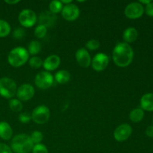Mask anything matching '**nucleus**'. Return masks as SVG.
Segmentation results:
<instances>
[{
    "mask_svg": "<svg viewBox=\"0 0 153 153\" xmlns=\"http://www.w3.org/2000/svg\"><path fill=\"white\" fill-rule=\"evenodd\" d=\"M112 58L114 64L119 67H126L132 62L134 51L129 44L119 43L114 48Z\"/></svg>",
    "mask_w": 153,
    "mask_h": 153,
    "instance_id": "1",
    "label": "nucleus"
},
{
    "mask_svg": "<svg viewBox=\"0 0 153 153\" xmlns=\"http://www.w3.org/2000/svg\"><path fill=\"white\" fill-rule=\"evenodd\" d=\"M34 146L32 140L28 134H19L12 138L10 149L15 153H29Z\"/></svg>",
    "mask_w": 153,
    "mask_h": 153,
    "instance_id": "2",
    "label": "nucleus"
},
{
    "mask_svg": "<svg viewBox=\"0 0 153 153\" xmlns=\"http://www.w3.org/2000/svg\"><path fill=\"white\" fill-rule=\"evenodd\" d=\"M29 59V54L25 48L22 46L13 48L7 55L8 64L13 67H20L27 63Z\"/></svg>",
    "mask_w": 153,
    "mask_h": 153,
    "instance_id": "3",
    "label": "nucleus"
},
{
    "mask_svg": "<svg viewBox=\"0 0 153 153\" xmlns=\"http://www.w3.org/2000/svg\"><path fill=\"white\" fill-rule=\"evenodd\" d=\"M17 86L13 79L8 77L0 79V96L5 99L11 100L16 94Z\"/></svg>",
    "mask_w": 153,
    "mask_h": 153,
    "instance_id": "4",
    "label": "nucleus"
},
{
    "mask_svg": "<svg viewBox=\"0 0 153 153\" xmlns=\"http://www.w3.org/2000/svg\"><path fill=\"white\" fill-rule=\"evenodd\" d=\"M31 120L37 124L43 125L46 123L50 118V110L46 105H38L32 111Z\"/></svg>",
    "mask_w": 153,
    "mask_h": 153,
    "instance_id": "5",
    "label": "nucleus"
},
{
    "mask_svg": "<svg viewBox=\"0 0 153 153\" xmlns=\"http://www.w3.org/2000/svg\"><path fill=\"white\" fill-rule=\"evenodd\" d=\"M54 80V76L49 72L41 71L36 75L34 83L39 89L46 90L52 86Z\"/></svg>",
    "mask_w": 153,
    "mask_h": 153,
    "instance_id": "6",
    "label": "nucleus"
},
{
    "mask_svg": "<svg viewBox=\"0 0 153 153\" xmlns=\"http://www.w3.org/2000/svg\"><path fill=\"white\" fill-rule=\"evenodd\" d=\"M18 19L22 27L31 28L37 22V17L34 10L31 9H24L19 13Z\"/></svg>",
    "mask_w": 153,
    "mask_h": 153,
    "instance_id": "7",
    "label": "nucleus"
},
{
    "mask_svg": "<svg viewBox=\"0 0 153 153\" xmlns=\"http://www.w3.org/2000/svg\"><path fill=\"white\" fill-rule=\"evenodd\" d=\"M144 13V7L143 4L139 2H131L127 4L124 13L128 19H135L140 18Z\"/></svg>",
    "mask_w": 153,
    "mask_h": 153,
    "instance_id": "8",
    "label": "nucleus"
},
{
    "mask_svg": "<svg viewBox=\"0 0 153 153\" xmlns=\"http://www.w3.org/2000/svg\"><path fill=\"white\" fill-rule=\"evenodd\" d=\"M108 64L109 57L102 52L97 53L91 61V67L97 72H102L105 70Z\"/></svg>",
    "mask_w": 153,
    "mask_h": 153,
    "instance_id": "9",
    "label": "nucleus"
},
{
    "mask_svg": "<svg viewBox=\"0 0 153 153\" xmlns=\"http://www.w3.org/2000/svg\"><path fill=\"white\" fill-rule=\"evenodd\" d=\"M132 133V128L128 123H123L118 126L114 131V137L118 142H123L128 139Z\"/></svg>",
    "mask_w": 153,
    "mask_h": 153,
    "instance_id": "10",
    "label": "nucleus"
},
{
    "mask_svg": "<svg viewBox=\"0 0 153 153\" xmlns=\"http://www.w3.org/2000/svg\"><path fill=\"white\" fill-rule=\"evenodd\" d=\"M34 94H35V90L34 87L30 84L27 83L20 85L17 88V91H16L18 100H20L21 102L28 101L33 98Z\"/></svg>",
    "mask_w": 153,
    "mask_h": 153,
    "instance_id": "11",
    "label": "nucleus"
},
{
    "mask_svg": "<svg viewBox=\"0 0 153 153\" xmlns=\"http://www.w3.org/2000/svg\"><path fill=\"white\" fill-rule=\"evenodd\" d=\"M61 15L64 19L72 22L76 20L79 18L80 15V10L77 5L71 3L63 7Z\"/></svg>",
    "mask_w": 153,
    "mask_h": 153,
    "instance_id": "12",
    "label": "nucleus"
},
{
    "mask_svg": "<svg viewBox=\"0 0 153 153\" xmlns=\"http://www.w3.org/2000/svg\"><path fill=\"white\" fill-rule=\"evenodd\" d=\"M76 59L80 67L88 68L91 65V57L85 48H81L76 52Z\"/></svg>",
    "mask_w": 153,
    "mask_h": 153,
    "instance_id": "13",
    "label": "nucleus"
},
{
    "mask_svg": "<svg viewBox=\"0 0 153 153\" xmlns=\"http://www.w3.org/2000/svg\"><path fill=\"white\" fill-rule=\"evenodd\" d=\"M57 22V16L51 13L49 10L43 11L38 17L39 25H44L46 28H50L55 25Z\"/></svg>",
    "mask_w": 153,
    "mask_h": 153,
    "instance_id": "14",
    "label": "nucleus"
},
{
    "mask_svg": "<svg viewBox=\"0 0 153 153\" xmlns=\"http://www.w3.org/2000/svg\"><path fill=\"white\" fill-rule=\"evenodd\" d=\"M61 64V58L57 55H51L43 61V67L46 71H54L57 70Z\"/></svg>",
    "mask_w": 153,
    "mask_h": 153,
    "instance_id": "15",
    "label": "nucleus"
},
{
    "mask_svg": "<svg viewBox=\"0 0 153 153\" xmlns=\"http://www.w3.org/2000/svg\"><path fill=\"white\" fill-rule=\"evenodd\" d=\"M13 136V129L10 124L4 121L0 122V138L4 140H9Z\"/></svg>",
    "mask_w": 153,
    "mask_h": 153,
    "instance_id": "16",
    "label": "nucleus"
},
{
    "mask_svg": "<svg viewBox=\"0 0 153 153\" xmlns=\"http://www.w3.org/2000/svg\"><path fill=\"white\" fill-rule=\"evenodd\" d=\"M140 108L142 110L153 111V94L148 93L140 99Z\"/></svg>",
    "mask_w": 153,
    "mask_h": 153,
    "instance_id": "17",
    "label": "nucleus"
},
{
    "mask_svg": "<svg viewBox=\"0 0 153 153\" xmlns=\"http://www.w3.org/2000/svg\"><path fill=\"white\" fill-rule=\"evenodd\" d=\"M137 37H138V32H137V29L133 27L127 28L123 34V38L125 40V43H128V44L135 41Z\"/></svg>",
    "mask_w": 153,
    "mask_h": 153,
    "instance_id": "18",
    "label": "nucleus"
},
{
    "mask_svg": "<svg viewBox=\"0 0 153 153\" xmlns=\"http://www.w3.org/2000/svg\"><path fill=\"white\" fill-rule=\"evenodd\" d=\"M54 79H55L58 84L64 85L70 80V74L67 70H61L57 72L55 75Z\"/></svg>",
    "mask_w": 153,
    "mask_h": 153,
    "instance_id": "19",
    "label": "nucleus"
},
{
    "mask_svg": "<svg viewBox=\"0 0 153 153\" xmlns=\"http://www.w3.org/2000/svg\"><path fill=\"white\" fill-rule=\"evenodd\" d=\"M144 112L141 108H135L131 111L129 114L130 120L134 123H139L143 119Z\"/></svg>",
    "mask_w": 153,
    "mask_h": 153,
    "instance_id": "20",
    "label": "nucleus"
},
{
    "mask_svg": "<svg viewBox=\"0 0 153 153\" xmlns=\"http://www.w3.org/2000/svg\"><path fill=\"white\" fill-rule=\"evenodd\" d=\"M28 52L29 55H36L41 50V44L37 40H31L28 46Z\"/></svg>",
    "mask_w": 153,
    "mask_h": 153,
    "instance_id": "21",
    "label": "nucleus"
},
{
    "mask_svg": "<svg viewBox=\"0 0 153 153\" xmlns=\"http://www.w3.org/2000/svg\"><path fill=\"white\" fill-rule=\"evenodd\" d=\"M10 25L7 21L0 19V38L5 37L10 33Z\"/></svg>",
    "mask_w": 153,
    "mask_h": 153,
    "instance_id": "22",
    "label": "nucleus"
},
{
    "mask_svg": "<svg viewBox=\"0 0 153 153\" xmlns=\"http://www.w3.org/2000/svg\"><path fill=\"white\" fill-rule=\"evenodd\" d=\"M63 7H64V4L61 2V1H58V0L52 1L49 3V11L56 15L57 13H61Z\"/></svg>",
    "mask_w": 153,
    "mask_h": 153,
    "instance_id": "23",
    "label": "nucleus"
},
{
    "mask_svg": "<svg viewBox=\"0 0 153 153\" xmlns=\"http://www.w3.org/2000/svg\"><path fill=\"white\" fill-rule=\"evenodd\" d=\"M9 108L13 112H19L22 110V103L18 99H11L8 102Z\"/></svg>",
    "mask_w": 153,
    "mask_h": 153,
    "instance_id": "24",
    "label": "nucleus"
},
{
    "mask_svg": "<svg viewBox=\"0 0 153 153\" xmlns=\"http://www.w3.org/2000/svg\"><path fill=\"white\" fill-rule=\"evenodd\" d=\"M46 34H47V28L45 27L44 25H38L34 29V35L39 39H42L45 37Z\"/></svg>",
    "mask_w": 153,
    "mask_h": 153,
    "instance_id": "25",
    "label": "nucleus"
},
{
    "mask_svg": "<svg viewBox=\"0 0 153 153\" xmlns=\"http://www.w3.org/2000/svg\"><path fill=\"white\" fill-rule=\"evenodd\" d=\"M28 63H29V65L31 68L38 69L43 66V61H42V59L40 57L33 56L32 58H30Z\"/></svg>",
    "mask_w": 153,
    "mask_h": 153,
    "instance_id": "26",
    "label": "nucleus"
},
{
    "mask_svg": "<svg viewBox=\"0 0 153 153\" xmlns=\"http://www.w3.org/2000/svg\"><path fill=\"white\" fill-rule=\"evenodd\" d=\"M31 140H32L33 143L34 144H38V143H41V141L43 139V134L41 131H34L31 133L30 135Z\"/></svg>",
    "mask_w": 153,
    "mask_h": 153,
    "instance_id": "27",
    "label": "nucleus"
},
{
    "mask_svg": "<svg viewBox=\"0 0 153 153\" xmlns=\"http://www.w3.org/2000/svg\"><path fill=\"white\" fill-rule=\"evenodd\" d=\"M85 46L88 49L91 51L97 50L100 48V42L98 40H95V39H92V40H88L85 44Z\"/></svg>",
    "mask_w": 153,
    "mask_h": 153,
    "instance_id": "28",
    "label": "nucleus"
},
{
    "mask_svg": "<svg viewBox=\"0 0 153 153\" xmlns=\"http://www.w3.org/2000/svg\"><path fill=\"white\" fill-rule=\"evenodd\" d=\"M25 36V30L23 28H16L13 31V37L16 40H21Z\"/></svg>",
    "mask_w": 153,
    "mask_h": 153,
    "instance_id": "29",
    "label": "nucleus"
},
{
    "mask_svg": "<svg viewBox=\"0 0 153 153\" xmlns=\"http://www.w3.org/2000/svg\"><path fill=\"white\" fill-rule=\"evenodd\" d=\"M31 152H32V153H49L46 146L45 145L42 144V143L34 144Z\"/></svg>",
    "mask_w": 153,
    "mask_h": 153,
    "instance_id": "30",
    "label": "nucleus"
},
{
    "mask_svg": "<svg viewBox=\"0 0 153 153\" xmlns=\"http://www.w3.org/2000/svg\"><path fill=\"white\" fill-rule=\"evenodd\" d=\"M18 118H19V122L22 123H28L31 120V115L27 112H22V113L19 114Z\"/></svg>",
    "mask_w": 153,
    "mask_h": 153,
    "instance_id": "31",
    "label": "nucleus"
},
{
    "mask_svg": "<svg viewBox=\"0 0 153 153\" xmlns=\"http://www.w3.org/2000/svg\"><path fill=\"white\" fill-rule=\"evenodd\" d=\"M0 153H13L11 149L5 143H0Z\"/></svg>",
    "mask_w": 153,
    "mask_h": 153,
    "instance_id": "32",
    "label": "nucleus"
},
{
    "mask_svg": "<svg viewBox=\"0 0 153 153\" xmlns=\"http://www.w3.org/2000/svg\"><path fill=\"white\" fill-rule=\"evenodd\" d=\"M145 12L146 14L149 16H153V2H150L149 4H146L145 7Z\"/></svg>",
    "mask_w": 153,
    "mask_h": 153,
    "instance_id": "33",
    "label": "nucleus"
},
{
    "mask_svg": "<svg viewBox=\"0 0 153 153\" xmlns=\"http://www.w3.org/2000/svg\"><path fill=\"white\" fill-rule=\"evenodd\" d=\"M146 134L148 137H153V126H150L147 127L146 130Z\"/></svg>",
    "mask_w": 153,
    "mask_h": 153,
    "instance_id": "34",
    "label": "nucleus"
},
{
    "mask_svg": "<svg viewBox=\"0 0 153 153\" xmlns=\"http://www.w3.org/2000/svg\"><path fill=\"white\" fill-rule=\"evenodd\" d=\"M4 2L7 3V4H17V3L20 2V1H19V0H14V1H11V0H10H10H5Z\"/></svg>",
    "mask_w": 153,
    "mask_h": 153,
    "instance_id": "35",
    "label": "nucleus"
},
{
    "mask_svg": "<svg viewBox=\"0 0 153 153\" xmlns=\"http://www.w3.org/2000/svg\"><path fill=\"white\" fill-rule=\"evenodd\" d=\"M61 2L63 4H64V5H67V4H71L73 1H72V0H61Z\"/></svg>",
    "mask_w": 153,
    "mask_h": 153,
    "instance_id": "36",
    "label": "nucleus"
},
{
    "mask_svg": "<svg viewBox=\"0 0 153 153\" xmlns=\"http://www.w3.org/2000/svg\"><path fill=\"white\" fill-rule=\"evenodd\" d=\"M150 2H152V1H150V0H140V1H139V3H140V4H145L146 5V4H149Z\"/></svg>",
    "mask_w": 153,
    "mask_h": 153,
    "instance_id": "37",
    "label": "nucleus"
}]
</instances>
